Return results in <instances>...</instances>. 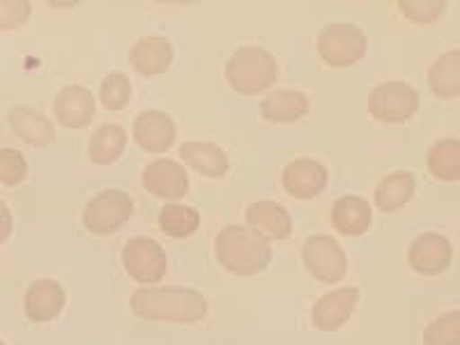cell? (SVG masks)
Returning <instances> with one entry per match:
<instances>
[{
    "mask_svg": "<svg viewBox=\"0 0 460 345\" xmlns=\"http://www.w3.org/2000/svg\"><path fill=\"white\" fill-rule=\"evenodd\" d=\"M129 309L147 323L194 324L208 315L209 304L205 295L184 286H150L131 293Z\"/></svg>",
    "mask_w": 460,
    "mask_h": 345,
    "instance_id": "cell-1",
    "label": "cell"
},
{
    "mask_svg": "<svg viewBox=\"0 0 460 345\" xmlns=\"http://www.w3.org/2000/svg\"><path fill=\"white\" fill-rule=\"evenodd\" d=\"M215 258L226 272L235 277H256L270 267L274 253L270 242L261 240L246 226L230 224L217 235Z\"/></svg>",
    "mask_w": 460,
    "mask_h": 345,
    "instance_id": "cell-2",
    "label": "cell"
},
{
    "mask_svg": "<svg viewBox=\"0 0 460 345\" xmlns=\"http://www.w3.org/2000/svg\"><path fill=\"white\" fill-rule=\"evenodd\" d=\"M226 81L237 94H261L272 88L279 74V63L274 53L262 47L237 49L226 63Z\"/></svg>",
    "mask_w": 460,
    "mask_h": 345,
    "instance_id": "cell-3",
    "label": "cell"
},
{
    "mask_svg": "<svg viewBox=\"0 0 460 345\" xmlns=\"http://www.w3.org/2000/svg\"><path fill=\"white\" fill-rule=\"evenodd\" d=\"M367 32L350 22L327 23L315 42V51L330 67H352L367 56Z\"/></svg>",
    "mask_w": 460,
    "mask_h": 345,
    "instance_id": "cell-4",
    "label": "cell"
},
{
    "mask_svg": "<svg viewBox=\"0 0 460 345\" xmlns=\"http://www.w3.org/2000/svg\"><path fill=\"white\" fill-rule=\"evenodd\" d=\"M134 215V200L122 189H106L88 200L84 209V226L93 235H113Z\"/></svg>",
    "mask_w": 460,
    "mask_h": 345,
    "instance_id": "cell-5",
    "label": "cell"
},
{
    "mask_svg": "<svg viewBox=\"0 0 460 345\" xmlns=\"http://www.w3.org/2000/svg\"><path fill=\"white\" fill-rule=\"evenodd\" d=\"M419 93L405 81H385L368 94V113L387 125H401L419 111Z\"/></svg>",
    "mask_w": 460,
    "mask_h": 345,
    "instance_id": "cell-6",
    "label": "cell"
},
{
    "mask_svg": "<svg viewBox=\"0 0 460 345\" xmlns=\"http://www.w3.org/2000/svg\"><path fill=\"white\" fill-rule=\"evenodd\" d=\"M122 265L125 272L129 274L137 283L143 288L157 286L164 277H166L168 261L166 252L159 242L152 237H131L125 246H122Z\"/></svg>",
    "mask_w": 460,
    "mask_h": 345,
    "instance_id": "cell-7",
    "label": "cell"
},
{
    "mask_svg": "<svg viewBox=\"0 0 460 345\" xmlns=\"http://www.w3.org/2000/svg\"><path fill=\"white\" fill-rule=\"evenodd\" d=\"M304 267L320 283L334 286L348 272V258L343 246L332 235H311L302 246Z\"/></svg>",
    "mask_w": 460,
    "mask_h": 345,
    "instance_id": "cell-8",
    "label": "cell"
},
{
    "mask_svg": "<svg viewBox=\"0 0 460 345\" xmlns=\"http://www.w3.org/2000/svg\"><path fill=\"white\" fill-rule=\"evenodd\" d=\"M451 261H454V246L449 237L439 233H421L408 246L410 267L421 277H438L449 270Z\"/></svg>",
    "mask_w": 460,
    "mask_h": 345,
    "instance_id": "cell-9",
    "label": "cell"
},
{
    "mask_svg": "<svg viewBox=\"0 0 460 345\" xmlns=\"http://www.w3.org/2000/svg\"><path fill=\"white\" fill-rule=\"evenodd\" d=\"M357 302H359V288H336V290L323 295V297L314 304V309H311V323H314L315 330L324 332V334L339 332L341 327L350 320Z\"/></svg>",
    "mask_w": 460,
    "mask_h": 345,
    "instance_id": "cell-10",
    "label": "cell"
},
{
    "mask_svg": "<svg viewBox=\"0 0 460 345\" xmlns=\"http://www.w3.org/2000/svg\"><path fill=\"white\" fill-rule=\"evenodd\" d=\"M327 168L318 159L302 157L288 164L281 172V184L297 200H311L327 189Z\"/></svg>",
    "mask_w": 460,
    "mask_h": 345,
    "instance_id": "cell-11",
    "label": "cell"
},
{
    "mask_svg": "<svg viewBox=\"0 0 460 345\" xmlns=\"http://www.w3.org/2000/svg\"><path fill=\"white\" fill-rule=\"evenodd\" d=\"M131 131H134V141L141 150L159 155L175 146L178 125L164 111H143L134 118Z\"/></svg>",
    "mask_w": 460,
    "mask_h": 345,
    "instance_id": "cell-12",
    "label": "cell"
},
{
    "mask_svg": "<svg viewBox=\"0 0 460 345\" xmlns=\"http://www.w3.org/2000/svg\"><path fill=\"white\" fill-rule=\"evenodd\" d=\"M65 304H67V293L63 283L56 279H37L28 286L23 311L32 323H51L63 314Z\"/></svg>",
    "mask_w": 460,
    "mask_h": 345,
    "instance_id": "cell-13",
    "label": "cell"
},
{
    "mask_svg": "<svg viewBox=\"0 0 460 345\" xmlns=\"http://www.w3.org/2000/svg\"><path fill=\"white\" fill-rule=\"evenodd\" d=\"M143 187L164 200H180L189 191V172L172 159H157L143 171Z\"/></svg>",
    "mask_w": 460,
    "mask_h": 345,
    "instance_id": "cell-14",
    "label": "cell"
},
{
    "mask_svg": "<svg viewBox=\"0 0 460 345\" xmlns=\"http://www.w3.org/2000/svg\"><path fill=\"white\" fill-rule=\"evenodd\" d=\"M246 224L265 242H279L293 233V217L277 200H258L246 208Z\"/></svg>",
    "mask_w": 460,
    "mask_h": 345,
    "instance_id": "cell-15",
    "label": "cell"
},
{
    "mask_svg": "<svg viewBox=\"0 0 460 345\" xmlns=\"http://www.w3.org/2000/svg\"><path fill=\"white\" fill-rule=\"evenodd\" d=\"M94 97L84 85H65L53 100L56 120L67 129H84L94 120Z\"/></svg>",
    "mask_w": 460,
    "mask_h": 345,
    "instance_id": "cell-16",
    "label": "cell"
},
{
    "mask_svg": "<svg viewBox=\"0 0 460 345\" xmlns=\"http://www.w3.org/2000/svg\"><path fill=\"white\" fill-rule=\"evenodd\" d=\"M175 49L162 35L141 37L129 51V65L141 76H157L171 67Z\"/></svg>",
    "mask_w": 460,
    "mask_h": 345,
    "instance_id": "cell-17",
    "label": "cell"
},
{
    "mask_svg": "<svg viewBox=\"0 0 460 345\" xmlns=\"http://www.w3.org/2000/svg\"><path fill=\"white\" fill-rule=\"evenodd\" d=\"M332 226L345 237H359L371 228L373 209L361 196H341L332 208Z\"/></svg>",
    "mask_w": 460,
    "mask_h": 345,
    "instance_id": "cell-18",
    "label": "cell"
},
{
    "mask_svg": "<svg viewBox=\"0 0 460 345\" xmlns=\"http://www.w3.org/2000/svg\"><path fill=\"white\" fill-rule=\"evenodd\" d=\"M306 113H309V97L299 90H272L261 102L262 120L274 122V125L295 122Z\"/></svg>",
    "mask_w": 460,
    "mask_h": 345,
    "instance_id": "cell-19",
    "label": "cell"
},
{
    "mask_svg": "<svg viewBox=\"0 0 460 345\" xmlns=\"http://www.w3.org/2000/svg\"><path fill=\"white\" fill-rule=\"evenodd\" d=\"M10 127L16 137L32 147H47L56 141V127L47 115L28 106H14L10 111Z\"/></svg>",
    "mask_w": 460,
    "mask_h": 345,
    "instance_id": "cell-20",
    "label": "cell"
},
{
    "mask_svg": "<svg viewBox=\"0 0 460 345\" xmlns=\"http://www.w3.org/2000/svg\"><path fill=\"white\" fill-rule=\"evenodd\" d=\"M180 157L187 166L205 178H224L230 168V159L219 146L205 141H187L180 146Z\"/></svg>",
    "mask_w": 460,
    "mask_h": 345,
    "instance_id": "cell-21",
    "label": "cell"
},
{
    "mask_svg": "<svg viewBox=\"0 0 460 345\" xmlns=\"http://www.w3.org/2000/svg\"><path fill=\"white\" fill-rule=\"evenodd\" d=\"M417 191V178L410 171L389 172L376 187V205L382 212H398L410 203Z\"/></svg>",
    "mask_w": 460,
    "mask_h": 345,
    "instance_id": "cell-22",
    "label": "cell"
},
{
    "mask_svg": "<svg viewBox=\"0 0 460 345\" xmlns=\"http://www.w3.org/2000/svg\"><path fill=\"white\" fill-rule=\"evenodd\" d=\"M127 147V131L115 122H106L94 131L88 143L90 162L97 166H111L122 157Z\"/></svg>",
    "mask_w": 460,
    "mask_h": 345,
    "instance_id": "cell-23",
    "label": "cell"
},
{
    "mask_svg": "<svg viewBox=\"0 0 460 345\" xmlns=\"http://www.w3.org/2000/svg\"><path fill=\"white\" fill-rule=\"evenodd\" d=\"M429 88L439 100H456L460 94V51H447L429 69Z\"/></svg>",
    "mask_w": 460,
    "mask_h": 345,
    "instance_id": "cell-24",
    "label": "cell"
},
{
    "mask_svg": "<svg viewBox=\"0 0 460 345\" xmlns=\"http://www.w3.org/2000/svg\"><path fill=\"white\" fill-rule=\"evenodd\" d=\"M429 172L439 182H458L460 180V143L458 138L438 141L426 157Z\"/></svg>",
    "mask_w": 460,
    "mask_h": 345,
    "instance_id": "cell-25",
    "label": "cell"
},
{
    "mask_svg": "<svg viewBox=\"0 0 460 345\" xmlns=\"http://www.w3.org/2000/svg\"><path fill=\"white\" fill-rule=\"evenodd\" d=\"M159 228L172 240L191 237L200 228V212L189 205L168 203L159 209Z\"/></svg>",
    "mask_w": 460,
    "mask_h": 345,
    "instance_id": "cell-26",
    "label": "cell"
},
{
    "mask_svg": "<svg viewBox=\"0 0 460 345\" xmlns=\"http://www.w3.org/2000/svg\"><path fill=\"white\" fill-rule=\"evenodd\" d=\"M100 97L102 104H104L106 111H118L127 109L131 100V81L127 79L122 72H111L109 76H104L100 85Z\"/></svg>",
    "mask_w": 460,
    "mask_h": 345,
    "instance_id": "cell-27",
    "label": "cell"
},
{
    "mask_svg": "<svg viewBox=\"0 0 460 345\" xmlns=\"http://www.w3.org/2000/svg\"><path fill=\"white\" fill-rule=\"evenodd\" d=\"M424 345H460V311H449L429 323Z\"/></svg>",
    "mask_w": 460,
    "mask_h": 345,
    "instance_id": "cell-28",
    "label": "cell"
},
{
    "mask_svg": "<svg viewBox=\"0 0 460 345\" xmlns=\"http://www.w3.org/2000/svg\"><path fill=\"white\" fill-rule=\"evenodd\" d=\"M445 0H398V12L408 22L421 23V26L438 22L439 16L445 14Z\"/></svg>",
    "mask_w": 460,
    "mask_h": 345,
    "instance_id": "cell-29",
    "label": "cell"
},
{
    "mask_svg": "<svg viewBox=\"0 0 460 345\" xmlns=\"http://www.w3.org/2000/svg\"><path fill=\"white\" fill-rule=\"evenodd\" d=\"M28 175V162L22 150L14 147H0V184L3 187H16Z\"/></svg>",
    "mask_w": 460,
    "mask_h": 345,
    "instance_id": "cell-30",
    "label": "cell"
},
{
    "mask_svg": "<svg viewBox=\"0 0 460 345\" xmlns=\"http://www.w3.org/2000/svg\"><path fill=\"white\" fill-rule=\"evenodd\" d=\"M32 5L26 0H0V31L22 28L31 19Z\"/></svg>",
    "mask_w": 460,
    "mask_h": 345,
    "instance_id": "cell-31",
    "label": "cell"
},
{
    "mask_svg": "<svg viewBox=\"0 0 460 345\" xmlns=\"http://www.w3.org/2000/svg\"><path fill=\"white\" fill-rule=\"evenodd\" d=\"M12 228H14V219H12L10 208L0 200V244H5L10 240Z\"/></svg>",
    "mask_w": 460,
    "mask_h": 345,
    "instance_id": "cell-32",
    "label": "cell"
},
{
    "mask_svg": "<svg viewBox=\"0 0 460 345\" xmlns=\"http://www.w3.org/2000/svg\"><path fill=\"white\" fill-rule=\"evenodd\" d=\"M0 345H5V343H3V341H0Z\"/></svg>",
    "mask_w": 460,
    "mask_h": 345,
    "instance_id": "cell-33",
    "label": "cell"
}]
</instances>
